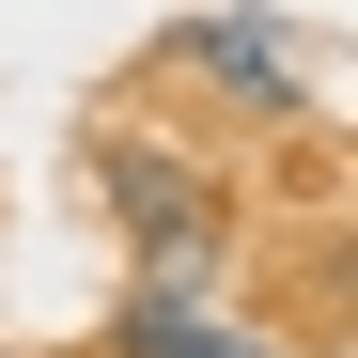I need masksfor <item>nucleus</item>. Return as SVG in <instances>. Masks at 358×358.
I'll return each mask as SVG.
<instances>
[{
	"label": "nucleus",
	"mask_w": 358,
	"mask_h": 358,
	"mask_svg": "<svg viewBox=\"0 0 358 358\" xmlns=\"http://www.w3.org/2000/svg\"><path fill=\"white\" fill-rule=\"evenodd\" d=\"M94 187H109V234H125V280H171V296H218L250 265V203H234L218 156H171L141 125L94 141Z\"/></svg>",
	"instance_id": "obj_1"
},
{
	"label": "nucleus",
	"mask_w": 358,
	"mask_h": 358,
	"mask_svg": "<svg viewBox=\"0 0 358 358\" xmlns=\"http://www.w3.org/2000/svg\"><path fill=\"white\" fill-rule=\"evenodd\" d=\"M156 78H203L218 109H250V125H296V109H312L280 16H171V31H156Z\"/></svg>",
	"instance_id": "obj_2"
},
{
	"label": "nucleus",
	"mask_w": 358,
	"mask_h": 358,
	"mask_svg": "<svg viewBox=\"0 0 358 358\" xmlns=\"http://www.w3.org/2000/svg\"><path fill=\"white\" fill-rule=\"evenodd\" d=\"M109 358H265V327H250V312H218V296L125 280V312H109Z\"/></svg>",
	"instance_id": "obj_3"
},
{
	"label": "nucleus",
	"mask_w": 358,
	"mask_h": 358,
	"mask_svg": "<svg viewBox=\"0 0 358 358\" xmlns=\"http://www.w3.org/2000/svg\"><path fill=\"white\" fill-rule=\"evenodd\" d=\"M265 358H280V343H265Z\"/></svg>",
	"instance_id": "obj_4"
}]
</instances>
